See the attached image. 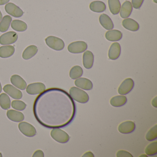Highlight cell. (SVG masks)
<instances>
[{"mask_svg": "<svg viewBox=\"0 0 157 157\" xmlns=\"http://www.w3.org/2000/svg\"><path fill=\"white\" fill-rule=\"evenodd\" d=\"M15 52V48L13 46H3L0 47V57L8 58L12 56Z\"/></svg>", "mask_w": 157, "mask_h": 157, "instance_id": "cell-21", "label": "cell"}, {"mask_svg": "<svg viewBox=\"0 0 157 157\" xmlns=\"http://www.w3.org/2000/svg\"><path fill=\"white\" fill-rule=\"evenodd\" d=\"M10 81L13 85L20 90H24L26 88L27 83L19 75H13L11 77Z\"/></svg>", "mask_w": 157, "mask_h": 157, "instance_id": "cell-13", "label": "cell"}, {"mask_svg": "<svg viewBox=\"0 0 157 157\" xmlns=\"http://www.w3.org/2000/svg\"><path fill=\"white\" fill-rule=\"evenodd\" d=\"M117 157H133V155L128 151L124 150H119L116 154Z\"/></svg>", "mask_w": 157, "mask_h": 157, "instance_id": "cell-33", "label": "cell"}, {"mask_svg": "<svg viewBox=\"0 0 157 157\" xmlns=\"http://www.w3.org/2000/svg\"><path fill=\"white\" fill-rule=\"evenodd\" d=\"M157 138V125L152 127L146 134V139L148 141H152Z\"/></svg>", "mask_w": 157, "mask_h": 157, "instance_id": "cell-31", "label": "cell"}, {"mask_svg": "<svg viewBox=\"0 0 157 157\" xmlns=\"http://www.w3.org/2000/svg\"><path fill=\"white\" fill-rule=\"evenodd\" d=\"M83 74V70L78 66L73 67L70 71L69 75L72 79H77L80 78Z\"/></svg>", "mask_w": 157, "mask_h": 157, "instance_id": "cell-29", "label": "cell"}, {"mask_svg": "<svg viewBox=\"0 0 157 157\" xmlns=\"http://www.w3.org/2000/svg\"><path fill=\"white\" fill-rule=\"evenodd\" d=\"M2 87L1 83L0 82V93L2 92Z\"/></svg>", "mask_w": 157, "mask_h": 157, "instance_id": "cell-40", "label": "cell"}, {"mask_svg": "<svg viewBox=\"0 0 157 157\" xmlns=\"http://www.w3.org/2000/svg\"><path fill=\"white\" fill-rule=\"evenodd\" d=\"M50 135L54 140L60 143H67L70 139L69 136L60 128H55L52 129Z\"/></svg>", "mask_w": 157, "mask_h": 157, "instance_id": "cell-3", "label": "cell"}, {"mask_svg": "<svg viewBox=\"0 0 157 157\" xmlns=\"http://www.w3.org/2000/svg\"><path fill=\"white\" fill-rule=\"evenodd\" d=\"M99 21L102 27L106 30L109 31L114 28L113 21L107 14H102L101 15L99 18Z\"/></svg>", "mask_w": 157, "mask_h": 157, "instance_id": "cell-20", "label": "cell"}, {"mask_svg": "<svg viewBox=\"0 0 157 157\" xmlns=\"http://www.w3.org/2000/svg\"><path fill=\"white\" fill-rule=\"evenodd\" d=\"M18 128L21 132L26 136L32 137L36 134L35 128L27 122H21L18 125Z\"/></svg>", "mask_w": 157, "mask_h": 157, "instance_id": "cell-4", "label": "cell"}, {"mask_svg": "<svg viewBox=\"0 0 157 157\" xmlns=\"http://www.w3.org/2000/svg\"><path fill=\"white\" fill-rule=\"evenodd\" d=\"M7 116L10 120L14 122H21L25 119L24 115L18 111L14 110H8Z\"/></svg>", "mask_w": 157, "mask_h": 157, "instance_id": "cell-17", "label": "cell"}, {"mask_svg": "<svg viewBox=\"0 0 157 157\" xmlns=\"http://www.w3.org/2000/svg\"><path fill=\"white\" fill-rule=\"evenodd\" d=\"M157 97H155L152 101V105L155 107H157Z\"/></svg>", "mask_w": 157, "mask_h": 157, "instance_id": "cell-38", "label": "cell"}, {"mask_svg": "<svg viewBox=\"0 0 157 157\" xmlns=\"http://www.w3.org/2000/svg\"><path fill=\"white\" fill-rule=\"evenodd\" d=\"M82 157H94L93 153H92L90 151H88V152H86L84 155L82 156Z\"/></svg>", "mask_w": 157, "mask_h": 157, "instance_id": "cell-36", "label": "cell"}, {"mask_svg": "<svg viewBox=\"0 0 157 157\" xmlns=\"http://www.w3.org/2000/svg\"><path fill=\"white\" fill-rule=\"evenodd\" d=\"M75 84L77 87L85 90H90L93 88L92 82L86 78H78L75 81Z\"/></svg>", "mask_w": 157, "mask_h": 157, "instance_id": "cell-14", "label": "cell"}, {"mask_svg": "<svg viewBox=\"0 0 157 157\" xmlns=\"http://www.w3.org/2000/svg\"><path fill=\"white\" fill-rule=\"evenodd\" d=\"M12 18L9 15H5L0 22V32L5 33L9 30Z\"/></svg>", "mask_w": 157, "mask_h": 157, "instance_id": "cell-27", "label": "cell"}, {"mask_svg": "<svg viewBox=\"0 0 157 157\" xmlns=\"http://www.w3.org/2000/svg\"><path fill=\"white\" fill-rule=\"evenodd\" d=\"M33 157H44V152L42 150H36L35 152L34 153L33 156Z\"/></svg>", "mask_w": 157, "mask_h": 157, "instance_id": "cell-35", "label": "cell"}, {"mask_svg": "<svg viewBox=\"0 0 157 157\" xmlns=\"http://www.w3.org/2000/svg\"><path fill=\"white\" fill-rule=\"evenodd\" d=\"M10 0H0V5H3L7 4Z\"/></svg>", "mask_w": 157, "mask_h": 157, "instance_id": "cell-37", "label": "cell"}, {"mask_svg": "<svg viewBox=\"0 0 157 157\" xmlns=\"http://www.w3.org/2000/svg\"><path fill=\"white\" fill-rule=\"evenodd\" d=\"M17 33L9 32L3 34L0 36V44L2 45H8L14 44L18 40Z\"/></svg>", "mask_w": 157, "mask_h": 157, "instance_id": "cell-6", "label": "cell"}, {"mask_svg": "<svg viewBox=\"0 0 157 157\" xmlns=\"http://www.w3.org/2000/svg\"><path fill=\"white\" fill-rule=\"evenodd\" d=\"M124 28L131 32H136L139 29V24L135 20L130 18L125 19L122 22Z\"/></svg>", "mask_w": 157, "mask_h": 157, "instance_id": "cell-16", "label": "cell"}, {"mask_svg": "<svg viewBox=\"0 0 157 157\" xmlns=\"http://www.w3.org/2000/svg\"><path fill=\"white\" fill-rule=\"evenodd\" d=\"M3 90L8 95L15 100H20L22 97L21 91L11 84H7L4 86Z\"/></svg>", "mask_w": 157, "mask_h": 157, "instance_id": "cell-10", "label": "cell"}, {"mask_svg": "<svg viewBox=\"0 0 157 157\" xmlns=\"http://www.w3.org/2000/svg\"><path fill=\"white\" fill-rule=\"evenodd\" d=\"M46 44L50 48L56 51H60L63 50L65 47L64 41L55 36H49L45 39Z\"/></svg>", "mask_w": 157, "mask_h": 157, "instance_id": "cell-2", "label": "cell"}, {"mask_svg": "<svg viewBox=\"0 0 157 157\" xmlns=\"http://www.w3.org/2000/svg\"><path fill=\"white\" fill-rule=\"evenodd\" d=\"M134 87V82L130 78L125 79L118 87V93L121 95H126L129 93Z\"/></svg>", "mask_w": 157, "mask_h": 157, "instance_id": "cell-7", "label": "cell"}, {"mask_svg": "<svg viewBox=\"0 0 157 157\" xmlns=\"http://www.w3.org/2000/svg\"><path fill=\"white\" fill-rule=\"evenodd\" d=\"M2 157V153H1V152H0V157Z\"/></svg>", "mask_w": 157, "mask_h": 157, "instance_id": "cell-41", "label": "cell"}, {"mask_svg": "<svg viewBox=\"0 0 157 157\" xmlns=\"http://www.w3.org/2000/svg\"><path fill=\"white\" fill-rule=\"evenodd\" d=\"M12 107L18 111H23L26 107V105L24 102L19 100H14L12 102Z\"/></svg>", "mask_w": 157, "mask_h": 157, "instance_id": "cell-32", "label": "cell"}, {"mask_svg": "<svg viewBox=\"0 0 157 157\" xmlns=\"http://www.w3.org/2000/svg\"><path fill=\"white\" fill-rule=\"evenodd\" d=\"M133 10V7L132 4L129 1H126L121 7L120 10V15L121 18L126 19L128 18L130 15Z\"/></svg>", "mask_w": 157, "mask_h": 157, "instance_id": "cell-19", "label": "cell"}, {"mask_svg": "<svg viewBox=\"0 0 157 157\" xmlns=\"http://www.w3.org/2000/svg\"><path fill=\"white\" fill-rule=\"evenodd\" d=\"M0 105L4 110H8L11 106V100L8 94L2 93L0 95Z\"/></svg>", "mask_w": 157, "mask_h": 157, "instance_id": "cell-28", "label": "cell"}, {"mask_svg": "<svg viewBox=\"0 0 157 157\" xmlns=\"http://www.w3.org/2000/svg\"><path fill=\"white\" fill-rule=\"evenodd\" d=\"M145 153L148 156H152L157 153V142L154 141L149 144L145 149Z\"/></svg>", "mask_w": 157, "mask_h": 157, "instance_id": "cell-30", "label": "cell"}, {"mask_svg": "<svg viewBox=\"0 0 157 157\" xmlns=\"http://www.w3.org/2000/svg\"><path fill=\"white\" fill-rule=\"evenodd\" d=\"M90 9L94 12H103L106 10V5L102 2L96 1L93 2L90 4Z\"/></svg>", "mask_w": 157, "mask_h": 157, "instance_id": "cell-24", "label": "cell"}, {"mask_svg": "<svg viewBox=\"0 0 157 157\" xmlns=\"http://www.w3.org/2000/svg\"><path fill=\"white\" fill-rule=\"evenodd\" d=\"M88 48L87 43L83 41H77L71 43L68 46V50L72 54H80L86 51Z\"/></svg>", "mask_w": 157, "mask_h": 157, "instance_id": "cell-5", "label": "cell"}, {"mask_svg": "<svg viewBox=\"0 0 157 157\" xmlns=\"http://www.w3.org/2000/svg\"><path fill=\"white\" fill-rule=\"evenodd\" d=\"M109 10L112 14L116 15L120 12L121 3L119 0H108Z\"/></svg>", "mask_w": 157, "mask_h": 157, "instance_id": "cell-25", "label": "cell"}, {"mask_svg": "<svg viewBox=\"0 0 157 157\" xmlns=\"http://www.w3.org/2000/svg\"><path fill=\"white\" fill-rule=\"evenodd\" d=\"M136 128V124L133 121H127L123 122L118 126V130L122 134H127L132 133Z\"/></svg>", "mask_w": 157, "mask_h": 157, "instance_id": "cell-11", "label": "cell"}, {"mask_svg": "<svg viewBox=\"0 0 157 157\" xmlns=\"http://www.w3.org/2000/svg\"><path fill=\"white\" fill-rule=\"evenodd\" d=\"M121 54V46L118 43H114L111 45L109 51L108 57L111 60H116L120 56Z\"/></svg>", "mask_w": 157, "mask_h": 157, "instance_id": "cell-12", "label": "cell"}, {"mask_svg": "<svg viewBox=\"0 0 157 157\" xmlns=\"http://www.w3.org/2000/svg\"><path fill=\"white\" fill-rule=\"evenodd\" d=\"M123 34L117 30H111L105 33V38L111 42H117L122 39Z\"/></svg>", "mask_w": 157, "mask_h": 157, "instance_id": "cell-18", "label": "cell"}, {"mask_svg": "<svg viewBox=\"0 0 157 157\" xmlns=\"http://www.w3.org/2000/svg\"><path fill=\"white\" fill-rule=\"evenodd\" d=\"M2 13L1 12V10H0V21H2Z\"/></svg>", "mask_w": 157, "mask_h": 157, "instance_id": "cell-39", "label": "cell"}, {"mask_svg": "<svg viewBox=\"0 0 157 157\" xmlns=\"http://www.w3.org/2000/svg\"><path fill=\"white\" fill-rule=\"evenodd\" d=\"M38 52V48L35 45H30L25 48L22 54V58L28 60L34 56Z\"/></svg>", "mask_w": 157, "mask_h": 157, "instance_id": "cell-22", "label": "cell"}, {"mask_svg": "<svg viewBox=\"0 0 157 157\" xmlns=\"http://www.w3.org/2000/svg\"><path fill=\"white\" fill-rule=\"evenodd\" d=\"M144 1V0H132V7L136 10L140 9Z\"/></svg>", "mask_w": 157, "mask_h": 157, "instance_id": "cell-34", "label": "cell"}, {"mask_svg": "<svg viewBox=\"0 0 157 157\" xmlns=\"http://www.w3.org/2000/svg\"><path fill=\"white\" fill-rule=\"evenodd\" d=\"M127 101V97L123 95H117L113 97L110 100V104L114 107H118L123 106Z\"/></svg>", "mask_w": 157, "mask_h": 157, "instance_id": "cell-23", "label": "cell"}, {"mask_svg": "<svg viewBox=\"0 0 157 157\" xmlns=\"http://www.w3.org/2000/svg\"><path fill=\"white\" fill-rule=\"evenodd\" d=\"M6 12L15 18H20L23 15L22 10L13 3H8L5 6Z\"/></svg>", "mask_w": 157, "mask_h": 157, "instance_id": "cell-9", "label": "cell"}, {"mask_svg": "<svg viewBox=\"0 0 157 157\" xmlns=\"http://www.w3.org/2000/svg\"><path fill=\"white\" fill-rule=\"evenodd\" d=\"M46 90V86L42 82H35L28 85L26 88V92L31 95L40 94Z\"/></svg>", "mask_w": 157, "mask_h": 157, "instance_id": "cell-8", "label": "cell"}, {"mask_svg": "<svg viewBox=\"0 0 157 157\" xmlns=\"http://www.w3.org/2000/svg\"><path fill=\"white\" fill-rule=\"evenodd\" d=\"M69 94L73 100L80 103H86L89 101V96L87 93L77 87H71Z\"/></svg>", "mask_w": 157, "mask_h": 157, "instance_id": "cell-1", "label": "cell"}, {"mask_svg": "<svg viewBox=\"0 0 157 157\" xmlns=\"http://www.w3.org/2000/svg\"><path fill=\"white\" fill-rule=\"evenodd\" d=\"M82 59L83 65L85 68L90 69L92 67L94 61V56L91 51L88 50L84 52Z\"/></svg>", "mask_w": 157, "mask_h": 157, "instance_id": "cell-15", "label": "cell"}, {"mask_svg": "<svg viewBox=\"0 0 157 157\" xmlns=\"http://www.w3.org/2000/svg\"><path fill=\"white\" fill-rule=\"evenodd\" d=\"M11 24L12 28L17 32H23L27 30V24L23 21L17 20H13Z\"/></svg>", "mask_w": 157, "mask_h": 157, "instance_id": "cell-26", "label": "cell"}]
</instances>
